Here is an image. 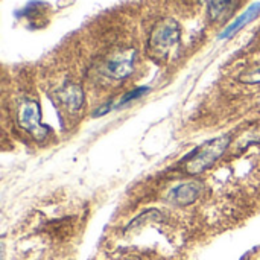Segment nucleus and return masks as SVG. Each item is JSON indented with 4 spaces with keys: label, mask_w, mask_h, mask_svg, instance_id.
<instances>
[{
    "label": "nucleus",
    "mask_w": 260,
    "mask_h": 260,
    "mask_svg": "<svg viewBox=\"0 0 260 260\" xmlns=\"http://www.w3.org/2000/svg\"><path fill=\"white\" fill-rule=\"evenodd\" d=\"M229 145H230L229 136H222V137H218L204 143L203 146L195 149L190 157L186 158V163H184L186 171L192 175L204 172L225 152Z\"/></svg>",
    "instance_id": "obj_1"
},
{
    "label": "nucleus",
    "mask_w": 260,
    "mask_h": 260,
    "mask_svg": "<svg viewBox=\"0 0 260 260\" xmlns=\"http://www.w3.org/2000/svg\"><path fill=\"white\" fill-rule=\"evenodd\" d=\"M180 40V26L172 18L161 20L152 30L149 37V52L155 59H163L169 55L172 47L177 46Z\"/></svg>",
    "instance_id": "obj_2"
},
{
    "label": "nucleus",
    "mask_w": 260,
    "mask_h": 260,
    "mask_svg": "<svg viewBox=\"0 0 260 260\" xmlns=\"http://www.w3.org/2000/svg\"><path fill=\"white\" fill-rule=\"evenodd\" d=\"M18 123L37 140H43L49 134V128L41 123L40 105L35 101H24L18 108Z\"/></svg>",
    "instance_id": "obj_3"
},
{
    "label": "nucleus",
    "mask_w": 260,
    "mask_h": 260,
    "mask_svg": "<svg viewBox=\"0 0 260 260\" xmlns=\"http://www.w3.org/2000/svg\"><path fill=\"white\" fill-rule=\"evenodd\" d=\"M134 59H136V50L128 49L125 52L116 53L110 61L107 62V73L114 79H123L133 73L134 69Z\"/></svg>",
    "instance_id": "obj_4"
},
{
    "label": "nucleus",
    "mask_w": 260,
    "mask_h": 260,
    "mask_svg": "<svg viewBox=\"0 0 260 260\" xmlns=\"http://www.w3.org/2000/svg\"><path fill=\"white\" fill-rule=\"evenodd\" d=\"M201 192H203L201 183H198V181L184 183V184L174 187L169 192V201L175 206H189L198 200Z\"/></svg>",
    "instance_id": "obj_5"
},
{
    "label": "nucleus",
    "mask_w": 260,
    "mask_h": 260,
    "mask_svg": "<svg viewBox=\"0 0 260 260\" xmlns=\"http://www.w3.org/2000/svg\"><path fill=\"white\" fill-rule=\"evenodd\" d=\"M59 101L62 102L64 107H67L70 111H76L81 108L82 102H84V93L82 88L73 82H67L61 87L59 93Z\"/></svg>",
    "instance_id": "obj_6"
},
{
    "label": "nucleus",
    "mask_w": 260,
    "mask_h": 260,
    "mask_svg": "<svg viewBox=\"0 0 260 260\" xmlns=\"http://www.w3.org/2000/svg\"><path fill=\"white\" fill-rule=\"evenodd\" d=\"M207 5V14L212 21H221L227 18L236 8L239 0H204Z\"/></svg>",
    "instance_id": "obj_7"
},
{
    "label": "nucleus",
    "mask_w": 260,
    "mask_h": 260,
    "mask_svg": "<svg viewBox=\"0 0 260 260\" xmlns=\"http://www.w3.org/2000/svg\"><path fill=\"white\" fill-rule=\"evenodd\" d=\"M260 12V3H254V5H251L242 15H239L230 26H227L225 29H224V32L219 35V38L221 40H224V38H229V37H232V35H235L239 29H242L247 23H250L251 20H254L257 15H259Z\"/></svg>",
    "instance_id": "obj_8"
},
{
    "label": "nucleus",
    "mask_w": 260,
    "mask_h": 260,
    "mask_svg": "<svg viewBox=\"0 0 260 260\" xmlns=\"http://www.w3.org/2000/svg\"><path fill=\"white\" fill-rule=\"evenodd\" d=\"M163 216H161V213L160 212H157V210H148V212H145V213H142L140 216H137L134 221H131L129 222V225L126 227V232H133V230H137L139 227H142L145 222H149V221H160Z\"/></svg>",
    "instance_id": "obj_9"
},
{
    "label": "nucleus",
    "mask_w": 260,
    "mask_h": 260,
    "mask_svg": "<svg viewBox=\"0 0 260 260\" xmlns=\"http://www.w3.org/2000/svg\"><path fill=\"white\" fill-rule=\"evenodd\" d=\"M241 81L242 82H247V84H259L260 82V66L256 69H251L248 72H245L242 76H241Z\"/></svg>",
    "instance_id": "obj_10"
},
{
    "label": "nucleus",
    "mask_w": 260,
    "mask_h": 260,
    "mask_svg": "<svg viewBox=\"0 0 260 260\" xmlns=\"http://www.w3.org/2000/svg\"><path fill=\"white\" fill-rule=\"evenodd\" d=\"M148 90H149L148 87H140V88H136V90L129 91L128 94H125V98L122 99L120 105H123V104H126V102H129V101H133V99H137V98H140L142 94L148 93Z\"/></svg>",
    "instance_id": "obj_11"
},
{
    "label": "nucleus",
    "mask_w": 260,
    "mask_h": 260,
    "mask_svg": "<svg viewBox=\"0 0 260 260\" xmlns=\"http://www.w3.org/2000/svg\"><path fill=\"white\" fill-rule=\"evenodd\" d=\"M108 108H111V104H110V102H108V104H107L105 107H102V108H101L99 111H96V113H94V116H102V114L108 113Z\"/></svg>",
    "instance_id": "obj_12"
}]
</instances>
